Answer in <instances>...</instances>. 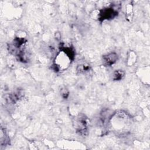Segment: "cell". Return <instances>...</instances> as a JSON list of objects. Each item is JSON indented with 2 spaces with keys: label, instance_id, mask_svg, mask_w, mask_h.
Here are the masks:
<instances>
[{
  "label": "cell",
  "instance_id": "obj_1",
  "mask_svg": "<svg viewBox=\"0 0 150 150\" xmlns=\"http://www.w3.org/2000/svg\"><path fill=\"white\" fill-rule=\"evenodd\" d=\"M74 54L75 52L73 47L62 46L53 60V69L56 71H61L67 69L73 60Z\"/></svg>",
  "mask_w": 150,
  "mask_h": 150
},
{
  "label": "cell",
  "instance_id": "obj_2",
  "mask_svg": "<svg viewBox=\"0 0 150 150\" xmlns=\"http://www.w3.org/2000/svg\"><path fill=\"white\" fill-rule=\"evenodd\" d=\"M118 14V10L113 6L104 8L98 11V19L102 22L105 20H111L117 16Z\"/></svg>",
  "mask_w": 150,
  "mask_h": 150
},
{
  "label": "cell",
  "instance_id": "obj_3",
  "mask_svg": "<svg viewBox=\"0 0 150 150\" xmlns=\"http://www.w3.org/2000/svg\"><path fill=\"white\" fill-rule=\"evenodd\" d=\"M75 128L80 134L85 135L87 131V118L83 114L79 115L75 120Z\"/></svg>",
  "mask_w": 150,
  "mask_h": 150
},
{
  "label": "cell",
  "instance_id": "obj_4",
  "mask_svg": "<svg viewBox=\"0 0 150 150\" xmlns=\"http://www.w3.org/2000/svg\"><path fill=\"white\" fill-rule=\"evenodd\" d=\"M118 58L115 52H111L103 56V63L105 66H111L115 64Z\"/></svg>",
  "mask_w": 150,
  "mask_h": 150
},
{
  "label": "cell",
  "instance_id": "obj_5",
  "mask_svg": "<svg viewBox=\"0 0 150 150\" xmlns=\"http://www.w3.org/2000/svg\"><path fill=\"white\" fill-rule=\"evenodd\" d=\"M125 73L122 70H117L114 71L112 74V79L115 81L121 80L124 77Z\"/></svg>",
  "mask_w": 150,
  "mask_h": 150
},
{
  "label": "cell",
  "instance_id": "obj_6",
  "mask_svg": "<svg viewBox=\"0 0 150 150\" xmlns=\"http://www.w3.org/2000/svg\"><path fill=\"white\" fill-rule=\"evenodd\" d=\"M90 70V66L89 64L86 63H83L77 65V71L79 73H84Z\"/></svg>",
  "mask_w": 150,
  "mask_h": 150
},
{
  "label": "cell",
  "instance_id": "obj_7",
  "mask_svg": "<svg viewBox=\"0 0 150 150\" xmlns=\"http://www.w3.org/2000/svg\"><path fill=\"white\" fill-rule=\"evenodd\" d=\"M61 95L62 97L64 99L67 98L69 96V91L66 88H63L61 90Z\"/></svg>",
  "mask_w": 150,
  "mask_h": 150
}]
</instances>
